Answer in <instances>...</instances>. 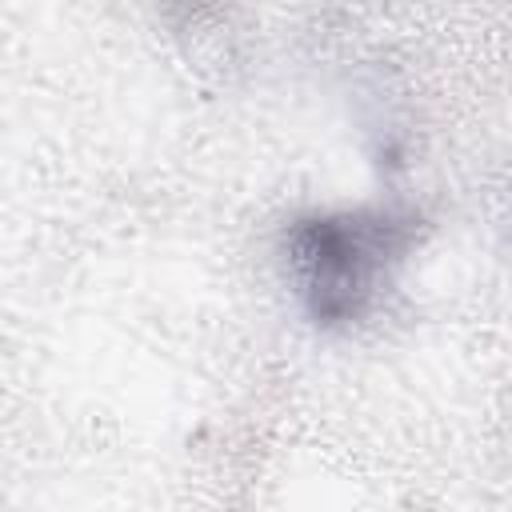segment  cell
Returning a JSON list of instances; mask_svg holds the SVG:
<instances>
[{
	"label": "cell",
	"mask_w": 512,
	"mask_h": 512,
	"mask_svg": "<svg viewBox=\"0 0 512 512\" xmlns=\"http://www.w3.org/2000/svg\"><path fill=\"white\" fill-rule=\"evenodd\" d=\"M408 224L384 212H336L300 220L288 236L308 312L320 324L356 320L376 296L380 276L404 252Z\"/></svg>",
	"instance_id": "6da1fadb"
}]
</instances>
